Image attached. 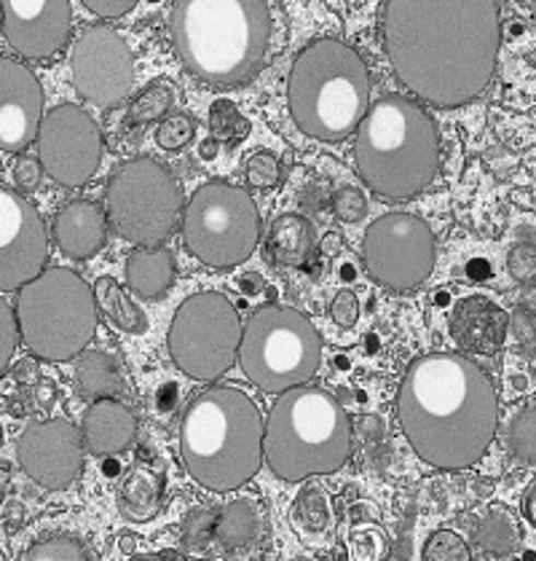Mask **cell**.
Masks as SVG:
<instances>
[{"label": "cell", "mask_w": 536, "mask_h": 561, "mask_svg": "<svg viewBox=\"0 0 536 561\" xmlns=\"http://www.w3.org/2000/svg\"><path fill=\"white\" fill-rule=\"evenodd\" d=\"M502 22L497 0H386L384 49L421 103L458 107L497 73Z\"/></svg>", "instance_id": "cell-1"}, {"label": "cell", "mask_w": 536, "mask_h": 561, "mask_svg": "<svg viewBox=\"0 0 536 561\" xmlns=\"http://www.w3.org/2000/svg\"><path fill=\"white\" fill-rule=\"evenodd\" d=\"M397 420L427 465L464 470L486 457L499 425L497 387L456 352L416 357L397 396Z\"/></svg>", "instance_id": "cell-2"}, {"label": "cell", "mask_w": 536, "mask_h": 561, "mask_svg": "<svg viewBox=\"0 0 536 561\" xmlns=\"http://www.w3.org/2000/svg\"><path fill=\"white\" fill-rule=\"evenodd\" d=\"M172 41L205 87H244L266 62L271 11L266 0H175Z\"/></svg>", "instance_id": "cell-3"}, {"label": "cell", "mask_w": 536, "mask_h": 561, "mask_svg": "<svg viewBox=\"0 0 536 561\" xmlns=\"http://www.w3.org/2000/svg\"><path fill=\"white\" fill-rule=\"evenodd\" d=\"M264 414L240 387H207L180 422V457L199 486L242 489L264 465Z\"/></svg>", "instance_id": "cell-4"}, {"label": "cell", "mask_w": 536, "mask_h": 561, "mask_svg": "<svg viewBox=\"0 0 536 561\" xmlns=\"http://www.w3.org/2000/svg\"><path fill=\"white\" fill-rule=\"evenodd\" d=\"M357 172L373 194L400 202L421 194L440 170L434 118L416 100L386 94L357 127Z\"/></svg>", "instance_id": "cell-5"}, {"label": "cell", "mask_w": 536, "mask_h": 561, "mask_svg": "<svg viewBox=\"0 0 536 561\" xmlns=\"http://www.w3.org/2000/svg\"><path fill=\"white\" fill-rule=\"evenodd\" d=\"M288 105L303 135L325 142L347 140L371 107L365 59L338 38H317L295 57Z\"/></svg>", "instance_id": "cell-6"}, {"label": "cell", "mask_w": 536, "mask_h": 561, "mask_svg": "<svg viewBox=\"0 0 536 561\" xmlns=\"http://www.w3.org/2000/svg\"><path fill=\"white\" fill-rule=\"evenodd\" d=\"M351 455V422L327 390L282 392L264 425V462L282 481L336 473Z\"/></svg>", "instance_id": "cell-7"}, {"label": "cell", "mask_w": 536, "mask_h": 561, "mask_svg": "<svg viewBox=\"0 0 536 561\" xmlns=\"http://www.w3.org/2000/svg\"><path fill=\"white\" fill-rule=\"evenodd\" d=\"M16 294L20 339L40 360H73L97 333L94 290L73 268H44Z\"/></svg>", "instance_id": "cell-8"}, {"label": "cell", "mask_w": 536, "mask_h": 561, "mask_svg": "<svg viewBox=\"0 0 536 561\" xmlns=\"http://www.w3.org/2000/svg\"><path fill=\"white\" fill-rule=\"evenodd\" d=\"M236 360L255 387L268 396H282L319 371L322 339L306 314L266 304L242 328Z\"/></svg>", "instance_id": "cell-9"}, {"label": "cell", "mask_w": 536, "mask_h": 561, "mask_svg": "<svg viewBox=\"0 0 536 561\" xmlns=\"http://www.w3.org/2000/svg\"><path fill=\"white\" fill-rule=\"evenodd\" d=\"M188 253L205 266H240L260 240V213L247 188L210 181L194 191L180 218Z\"/></svg>", "instance_id": "cell-10"}, {"label": "cell", "mask_w": 536, "mask_h": 561, "mask_svg": "<svg viewBox=\"0 0 536 561\" xmlns=\"http://www.w3.org/2000/svg\"><path fill=\"white\" fill-rule=\"evenodd\" d=\"M105 213L121 240L137 248H156L170 240L183 218L180 186L156 159H132L107 181Z\"/></svg>", "instance_id": "cell-11"}, {"label": "cell", "mask_w": 536, "mask_h": 561, "mask_svg": "<svg viewBox=\"0 0 536 561\" xmlns=\"http://www.w3.org/2000/svg\"><path fill=\"white\" fill-rule=\"evenodd\" d=\"M242 318L223 294H194L172 318L170 355L196 381L220 379L240 357Z\"/></svg>", "instance_id": "cell-12"}, {"label": "cell", "mask_w": 536, "mask_h": 561, "mask_svg": "<svg viewBox=\"0 0 536 561\" xmlns=\"http://www.w3.org/2000/svg\"><path fill=\"white\" fill-rule=\"evenodd\" d=\"M362 261L378 285L408 294L424 285L434 268L432 229L410 213H389L373 220L362 240Z\"/></svg>", "instance_id": "cell-13"}, {"label": "cell", "mask_w": 536, "mask_h": 561, "mask_svg": "<svg viewBox=\"0 0 536 561\" xmlns=\"http://www.w3.org/2000/svg\"><path fill=\"white\" fill-rule=\"evenodd\" d=\"M38 161L46 175L65 188L86 186L103 161V133L79 105H57L44 113L38 129Z\"/></svg>", "instance_id": "cell-14"}, {"label": "cell", "mask_w": 536, "mask_h": 561, "mask_svg": "<svg viewBox=\"0 0 536 561\" xmlns=\"http://www.w3.org/2000/svg\"><path fill=\"white\" fill-rule=\"evenodd\" d=\"M70 76L86 103L116 107L129 98L135 83V57L121 33L107 25L81 30L70 49Z\"/></svg>", "instance_id": "cell-15"}, {"label": "cell", "mask_w": 536, "mask_h": 561, "mask_svg": "<svg viewBox=\"0 0 536 561\" xmlns=\"http://www.w3.org/2000/svg\"><path fill=\"white\" fill-rule=\"evenodd\" d=\"M49 261L40 213L14 188L0 186V294L25 288Z\"/></svg>", "instance_id": "cell-16"}, {"label": "cell", "mask_w": 536, "mask_h": 561, "mask_svg": "<svg viewBox=\"0 0 536 561\" xmlns=\"http://www.w3.org/2000/svg\"><path fill=\"white\" fill-rule=\"evenodd\" d=\"M16 459L38 486L62 492L81 476L83 438L68 420L33 422L16 440Z\"/></svg>", "instance_id": "cell-17"}, {"label": "cell", "mask_w": 536, "mask_h": 561, "mask_svg": "<svg viewBox=\"0 0 536 561\" xmlns=\"http://www.w3.org/2000/svg\"><path fill=\"white\" fill-rule=\"evenodd\" d=\"M3 35L25 59H51L70 41V0H0Z\"/></svg>", "instance_id": "cell-18"}, {"label": "cell", "mask_w": 536, "mask_h": 561, "mask_svg": "<svg viewBox=\"0 0 536 561\" xmlns=\"http://www.w3.org/2000/svg\"><path fill=\"white\" fill-rule=\"evenodd\" d=\"M44 87L25 62L0 57V151L20 153L38 137Z\"/></svg>", "instance_id": "cell-19"}, {"label": "cell", "mask_w": 536, "mask_h": 561, "mask_svg": "<svg viewBox=\"0 0 536 561\" xmlns=\"http://www.w3.org/2000/svg\"><path fill=\"white\" fill-rule=\"evenodd\" d=\"M510 331V314L486 296H467L451 312V336L462 352L497 355Z\"/></svg>", "instance_id": "cell-20"}, {"label": "cell", "mask_w": 536, "mask_h": 561, "mask_svg": "<svg viewBox=\"0 0 536 561\" xmlns=\"http://www.w3.org/2000/svg\"><path fill=\"white\" fill-rule=\"evenodd\" d=\"M107 213L97 202H68L54 218V240L68 259L86 261L97 255L107 242Z\"/></svg>", "instance_id": "cell-21"}, {"label": "cell", "mask_w": 536, "mask_h": 561, "mask_svg": "<svg viewBox=\"0 0 536 561\" xmlns=\"http://www.w3.org/2000/svg\"><path fill=\"white\" fill-rule=\"evenodd\" d=\"M137 435V416L127 403L116 398H100L86 409L81 420L83 446L94 457L121 455L132 446Z\"/></svg>", "instance_id": "cell-22"}, {"label": "cell", "mask_w": 536, "mask_h": 561, "mask_svg": "<svg viewBox=\"0 0 536 561\" xmlns=\"http://www.w3.org/2000/svg\"><path fill=\"white\" fill-rule=\"evenodd\" d=\"M175 255L156 244V248H135L127 259V285L140 298H161L175 283Z\"/></svg>", "instance_id": "cell-23"}, {"label": "cell", "mask_w": 536, "mask_h": 561, "mask_svg": "<svg viewBox=\"0 0 536 561\" xmlns=\"http://www.w3.org/2000/svg\"><path fill=\"white\" fill-rule=\"evenodd\" d=\"M164 503V476L148 465H135L118 486V511L127 522L145 524L159 516Z\"/></svg>", "instance_id": "cell-24"}, {"label": "cell", "mask_w": 536, "mask_h": 561, "mask_svg": "<svg viewBox=\"0 0 536 561\" xmlns=\"http://www.w3.org/2000/svg\"><path fill=\"white\" fill-rule=\"evenodd\" d=\"M314 250V229L301 215H279L266 234V259L273 266H303Z\"/></svg>", "instance_id": "cell-25"}, {"label": "cell", "mask_w": 536, "mask_h": 561, "mask_svg": "<svg viewBox=\"0 0 536 561\" xmlns=\"http://www.w3.org/2000/svg\"><path fill=\"white\" fill-rule=\"evenodd\" d=\"M92 290L97 309L118 328V331L135 333V336L148 331V320L145 314H142V309L127 296V290H124L116 279L100 277L97 283L92 285Z\"/></svg>", "instance_id": "cell-26"}, {"label": "cell", "mask_w": 536, "mask_h": 561, "mask_svg": "<svg viewBox=\"0 0 536 561\" xmlns=\"http://www.w3.org/2000/svg\"><path fill=\"white\" fill-rule=\"evenodd\" d=\"M260 533V511L255 505V500H236L229 508L218 513V522H214L212 537L229 551L249 546Z\"/></svg>", "instance_id": "cell-27"}, {"label": "cell", "mask_w": 536, "mask_h": 561, "mask_svg": "<svg viewBox=\"0 0 536 561\" xmlns=\"http://www.w3.org/2000/svg\"><path fill=\"white\" fill-rule=\"evenodd\" d=\"M75 385H79L81 396L100 401V398H113L121 392V376H118L110 355L100 350H83L79 366H75Z\"/></svg>", "instance_id": "cell-28"}, {"label": "cell", "mask_w": 536, "mask_h": 561, "mask_svg": "<svg viewBox=\"0 0 536 561\" xmlns=\"http://www.w3.org/2000/svg\"><path fill=\"white\" fill-rule=\"evenodd\" d=\"M478 542L493 557H508L521 542V527L508 508H491L478 527Z\"/></svg>", "instance_id": "cell-29"}, {"label": "cell", "mask_w": 536, "mask_h": 561, "mask_svg": "<svg viewBox=\"0 0 536 561\" xmlns=\"http://www.w3.org/2000/svg\"><path fill=\"white\" fill-rule=\"evenodd\" d=\"M508 446L512 457L521 459L523 465H536V409H523L512 416Z\"/></svg>", "instance_id": "cell-30"}, {"label": "cell", "mask_w": 536, "mask_h": 561, "mask_svg": "<svg viewBox=\"0 0 536 561\" xmlns=\"http://www.w3.org/2000/svg\"><path fill=\"white\" fill-rule=\"evenodd\" d=\"M210 129L212 137L220 142H242L249 135L247 118L242 116L240 107L229 100H218L210 107Z\"/></svg>", "instance_id": "cell-31"}, {"label": "cell", "mask_w": 536, "mask_h": 561, "mask_svg": "<svg viewBox=\"0 0 536 561\" xmlns=\"http://www.w3.org/2000/svg\"><path fill=\"white\" fill-rule=\"evenodd\" d=\"M172 105V92L161 83H153L148 87L145 92L137 94L135 103L129 105V122L132 124H151V122H161L164 113L170 111Z\"/></svg>", "instance_id": "cell-32"}, {"label": "cell", "mask_w": 536, "mask_h": 561, "mask_svg": "<svg viewBox=\"0 0 536 561\" xmlns=\"http://www.w3.org/2000/svg\"><path fill=\"white\" fill-rule=\"evenodd\" d=\"M293 516L306 533H322V529L327 527V522H330V511H327L325 494H322L319 489L308 486L306 492L298 494Z\"/></svg>", "instance_id": "cell-33"}, {"label": "cell", "mask_w": 536, "mask_h": 561, "mask_svg": "<svg viewBox=\"0 0 536 561\" xmlns=\"http://www.w3.org/2000/svg\"><path fill=\"white\" fill-rule=\"evenodd\" d=\"M25 561H89V557L75 537L57 535L49 537V540L35 542L27 551Z\"/></svg>", "instance_id": "cell-34"}, {"label": "cell", "mask_w": 536, "mask_h": 561, "mask_svg": "<svg viewBox=\"0 0 536 561\" xmlns=\"http://www.w3.org/2000/svg\"><path fill=\"white\" fill-rule=\"evenodd\" d=\"M424 561H473V551L451 529H438L424 542Z\"/></svg>", "instance_id": "cell-35"}, {"label": "cell", "mask_w": 536, "mask_h": 561, "mask_svg": "<svg viewBox=\"0 0 536 561\" xmlns=\"http://www.w3.org/2000/svg\"><path fill=\"white\" fill-rule=\"evenodd\" d=\"M244 175H247V183L253 188L271 191L279 186L282 181V167H279V159L268 151H258L247 159L244 164Z\"/></svg>", "instance_id": "cell-36"}, {"label": "cell", "mask_w": 536, "mask_h": 561, "mask_svg": "<svg viewBox=\"0 0 536 561\" xmlns=\"http://www.w3.org/2000/svg\"><path fill=\"white\" fill-rule=\"evenodd\" d=\"M196 135L194 118L186 116V113H175V116L164 118L156 129V142L164 151H180L186 148Z\"/></svg>", "instance_id": "cell-37"}, {"label": "cell", "mask_w": 536, "mask_h": 561, "mask_svg": "<svg viewBox=\"0 0 536 561\" xmlns=\"http://www.w3.org/2000/svg\"><path fill=\"white\" fill-rule=\"evenodd\" d=\"M16 347H20V328H16V314L9 307L3 296H0V374L5 371V366L14 357Z\"/></svg>", "instance_id": "cell-38"}, {"label": "cell", "mask_w": 536, "mask_h": 561, "mask_svg": "<svg viewBox=\"0 0 536 561\" xmlns=\"http://www.w3.org/2000/svg\"><path fill=\"white\" fill-rule=\"evenodd\" d=\"M214 522H218V511L214 508H199L183 522V540L190 548H201L212 537Z\"/></svg>", "instance_id": "cell-39"}, {"label": "cell", "mask_w": 536, "mask_h": 561, "mask_svg": "<svg viewBox=\"0 0 536 561\" xmlns=\"http://www.w3.org/2000/svg\"><path fill=\"white\" fill-rule=\"evenodd\" d=\"M365 210H368V202L360 188L347 186L336 191V196H333V213H336V218L343 220V224H357V220L365 215Z\"/></svg>", "instance_id": "cell-40"}, {"label": "cell", "mask_w": 536, "mask_h": 561, "mask_svg": "<svg viewBox=\"0 0 536 561\" xmlns=\"http://www.w3.org/2000/svg\"><path fill=\"white\" fill-rule=\"evenodd\" d=\"M508 272L515 283H536V248H532V244H515L508 255Z\"/></svg>", "instance_id": "cell-41"}, {"label": "cell", "mask_w": 536, "mask_h": 561, "mask_svg": "<svg viewBox=\"0 0 536 561\" xmlns=\"http://www.w3.org/2000/svg\"><path fill=\"white\" fill-rule=\"evenodd\" d=\"M357 318H360V301L351 290H341L330 304V320L338 328H351L357 325Z\"/></svg>", "instance_id": "cell-42"}, {"label": "cell", "mask_w": 536, "mask_h": 561, "mask_svg": "<svg viewBox=\"0 0 536 561\" xmlns=\"http://www.w3.org/2000/svg\"><path fill=\"white\" fill-rule=\"evenodd\" d=\"M510 325L512 331H515V339L521 342V347L532 357H536V325L532 320V312H526V309H515V314L510 318Z\"/></svg>", "instance_id": "cell-43"}, {"label": "cell", "mask_w": 536, "mask_h": 561, "mask_svg": "<svg viewBox=\"0 0 536 561\" xmlns=\"http://www.w3.org/2000/svg\"><path fill=\"white\" fill-rule=\"evenodd\" d=\"M40 178H44V167L38 159L33 157H20L14 164V183L22 191H35L40 186Z\"/></svg>", "instance_id": "cell-44"}, {"label": "cell", "mask_w": 536, "mask_h": 561, "mask_svg": "<svg viewBox=\"0 0 536 561\" xmlns=\"http://www.w3.org/2000/svg\"><path fill=\"white\" fill-rule=\"evenodd\" d=\"M81 3L100 20H118V16L129 14L140 0H81Z\"/></svg>", "instance_id": "cell-45"}, {"label": "cell", "mask_w": 536, "mask_h": 561, "mask_svg": "<svg viewBox=\"0 0 536 561\" xmlns=\"http://www.w3.org/2000/svg\"><path fill=\"white\" fill-rule=\"evenodd\" d=\"M523 516H526V522L536 529V479L532 486L526 489V494H523Z\"/></svg>", "instance_id": "cell-46"}, {"label": "cell", "mask_w": 536, "mask_h": 561, "mask_svg": "<svg viewBox=\"0 0 536 561\" xmlns=\"http://www.w3.org/2000/svg\"><path fill=\"white\" fill-rule=\"evenodd\" d=\"M132 561H188L186 557H180V553H151V557H135Z\"/></svg>", "instance_id": "cell-47"}, {"label": "cell", "mask_w": 536, "mask_h": 561, "mask_svg": "<svg viewBox=\"0 0 536 561\" xmlns=\"http://www.w3.org/2000/svg\"><path fill=\"white\" fill-rule=\"evenodd\" d=\"M341 244H343L341 237H338V234H327L325 242H322V253H327V255L338 253V250H341Z\"/></svg>", "instance_id": "cell-48"}, {"label": "cell", "mask_w": 536, "mask_h": 561, "mask_svg": "<svg viewBox=\"0 0 536 561\" xmlns=\"http://www.w3.org/2000/svg\"><path fill=\"white\" fill-rule=\"evenodd\" d=\"M523 309H526V312L536 314V283L528 285L526 294H523Z\"/></svg>", "instance_id": "cell-49"}, {"label": "cell", "mask_w": 536, "mask_h": 561, "mask_svg": "<svg viewBox=\"0 0 536 561\" xmlns=\"http://www.w3.org/2000/svg\"><path fill=\"white\" fill-rule=\"evenodd\" d=\"M260 277H244L242 279V288H244V294H258L260 290Z\"/></svg>", "instance_id": "cell-50"}, {"label": "cell", "mask_w": 536, "mask_h": 561, "mask_svg": "<svg viewBox=\"0 0 536 561\" xmlns=\"http://www.w3.org/2000/svg\"><path fill=\"white\" fill-rule=\"evenodd\" d=\"M132 542H135V537H124V542H121V548H124V551H132Z\"/></svg>", "instance_id": "cell-51"}, {"label": "cell", "mask_w": 536, "mask_h": 561, "mask_svg": "<svg viewBox=\"0 0 536 561\" xmlns=\"http://www.w3.org/2000/svg\"><path fill=\"white\" fill-rule=\"evenodd\" d=\"M0 33H3V14H0Z\"/></svg>", "instance_id": "cell-52"}, {"label": "cell", "mask_w": 536, "mask_h": 561, "mask_svg": "<svg viewBox=\"0 0 536 561\" xmlns=\"http://www.w3.org/2000/svg\"><path fill=\"white\" fill-rule=\"evenodd\" d=\"M0 561H9V559H5V553H3V551H0Z\"/></svg>", "instance_id": "cell-53"}, {"label": "cell", "mask_w": 536, "mask_h": 561, "mask_svg": "<svg viewBox=\"0 0 536 561\" xmlns=\"http://www.w3.org/2000/svg\"><path fill=\"white\" fill-rule=\"evenodd\" d=\"M151 3H156V0H151Z\"/></svg>", "instance_id": "cell-54"}]
</instances>
